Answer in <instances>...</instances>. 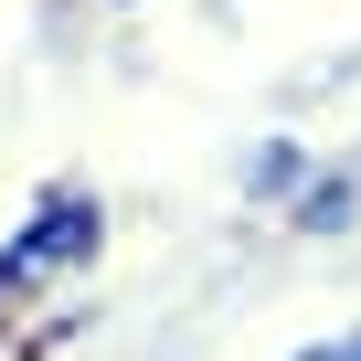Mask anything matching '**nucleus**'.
Instances as JSON below:
<instances>
[{"label":"nucleus","instance_id":"f257e3e1","mask_svg":"<svg viewBox=\"0 0 361 361\" xmlns=\"http://www.w3.org/2000/svg\"><path fill=\"white\" fill-rule=\"evenodd\" d=\"M96 255H106V202L85 192V180H54V192L11 224V245H0V308L64 298L75 276H96Z\"/></svg>","mask_w":361,"mask_h":361},{"label":"nucleus","instance_id":"f03ea898","mask_svg":"<svg viewBox=\"0 0 361 361\" xmlns=\"http://www.w3.org/2000/svg\"><path fill=\"white\" fill-rule=\"evenodd\" d=\"M350 213H361V170H308L287 192V224L298 234H350Z\"/></svg>","mask_w":361,"mask_h":361},{"label":"nucleus","instance_id":"7ed1b4c3","mask_svg":"<svg viewBox=\"0 0 361 361\" xmlns=\"http://www.w3.org/2000/svg\"><path fill=\"white\" fill-rule=\"evenodd\" d=\"M298 180H308V149H298V138H266V149L245 159V202H276V213H287Z\"/></svg>","mask_w":361,"mask_h":361},{"label":"nucleus","instance_id":"20e7f679","mask_svg":"<svg viewBox=\"0 0 361 361\" xmlns=\"http://www.w3.org/2000/svg\"><path fill=\"white\" fill-rule=\"evenodd\" d=\"M287 361H361V329H329V340H308V350H287Z\"/></svg>","mask_w":361,"mask_h":361}]
</instances>
